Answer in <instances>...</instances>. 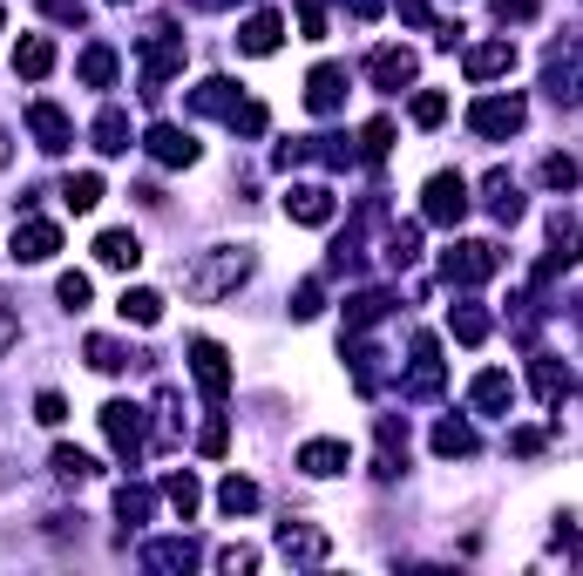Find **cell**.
Here are the masks:
<instances>
[{
    "instance_id": "cell-52",
    "label": "cell",
    "mask_w": 583,
    "mask_h": 576,
    "mask_svg": "<svg viewBox=\"0 0 583 576\" xmlns=\"http://www.w3.org/2000/svg\"><path fill=\"white\" fill-rule=\"evenodd\" d=\"M380 8H386V0H354V14H360V21H373Z\"/></svg>"
},
{
    "instance_id": "cell-54",
    "label": "cell",
    "mask_w": 583,
    "mask_h": 576,
    "mask_svg": "<svg viewBox=\"0 0 583 576\" xmlns=\"http://www.w3.org/2000/svg\"><path fill=\"white\" fill-rule=\"evenodd\" d=\"M115 8H123V0H115Z\"/></svg>"
},
{
    "instance_id": "cell-36",
    "label": "cell",
    "mask_w": 583,
    "mask_h": 576,
    "mask_svg": "<svg viewBox=\"0 0 583 576\" xmlns=\"http://www.w3.org/2000/svg\"><path fill=\"white\" fill-rule=\"evenodd\" d=\"M414 258H421V230H414V224H401L394 238H386V264H394V272H407Z\"/></svg>"
},
{
    "instance_id": "cell-35",
    "label": "cell",
    "mask_w": 583,
    "mask_h": 576,
    "mask_svg": "<svg viewBox=\"0 0 583 576\" xmlns=\"http://www.w3.org/2000/svg\"><path fill=\"white\" fill-rule=\"evenodd\" d=\"M82 353H89V366H96V373H123V366H130V353H123L115 339H102V332L82 346Z\"/></svg>"
},
{
    "instance_id": "cell-55",
    "label": "cell",
    "mask_w": 583,
    "mask_h": 576,
    "mask_svg": "<svg viewBox=\"0 0 583 576\" xmlns=\"http://www.w3.org/2000/svg\"><path fill=\"white\" fill-rule=\"evenodd\" d=\"M0 21H8V14H0Z\"/></svg>"
},
{
    "instance_id": "cell-21",
    "label": "cell",
    "mask_w": 583,
    "mask_h": 576,
    "mask_svg": "<svg viewBox=\"0 0 583 576\" xmlns=\"http://www.w3.org/2000/svg\"><path fill=\"white\" fill-rule=\"evenodd\" d=\"M48 68H55V42H48V34H27V42L14 48V75H27V82H42Z\"/></svg>"
},
{
    "instance_id": "cell-32",
    "label": "cell",
    "mask_w": 583,
    "mask_h": 576,
    "mask_svg": "<svg viewBox=\"0 0 583 576\" xmlns=\"http://www.w3.org/2000/svg\"><path fill=\"white\" fill-rule=\"evenodd\" d=\"M448 326H455V339H461V346H482V339H489V313H482V305H455Z\"/></svg>"
},
{
    "instance_id": "cell-15",
    "label": "cell",
    "mask_w": 583,
    "mask_h": 576,
    "mask_svg": "<svg viewBox=\"0 0 583 576\" xmlns=\"http://www.w3.org/2000/svg\"><path fill=\"white\" fill-rule=\"evenodd\" d=\"M367 75L394 95V89H407L414 82V48H373V61H367Z\"/></svg>"
},
{
    "instance_id": "cell-39",
    "label": "cell",
    "mask_w": 583,
    "mask_h": 576,
    "mask_svg": "<svg viewBox=\"0 0 583 576\" xmlns=\"http://www.w3.org/2000/svg\"><path fill=\"white\" fill-rule=\"evenodd\" d=\"M55 298L68 305V313H82V305H89V279H82V272H61V279H55Z\"/></svg>"
},
{
    "instance_id": "cell-19",
    "label": "cell",
    "mask_w": 583,
    "mask_h": 576,
    "mask_svg": "<svg viewBox=\"0 0 583 576\" xmlns=\"http://www.w3.org/2000/svg\"><path fill=\"white\" fill-rule=\"evenodd\" d=\"M516 68V42H482L469 48V82H495V75Z\"/></svg>"
},
{
    "instance_id": "cell-18",
    "label": "cell",
    "mask_w": 583,
    "mask_h": 576,
    "mask_svg": "<svg viewBox=\"0 0 583 576\" xmlns=\"http://www.w3.org/2000/svg\"><path fill=\"white\" fill-rule=\"evenodd\" d=\"M279 42H285V21L279 14H251L238 27V55H279Z\"/></svg>"
},
{
    "instance_id": "cell-11",
    "label": "cell",
    "mask_w": 583,
    "mask_h": 576,
    "mask_svg": "<svg viewBox=\"0 0 583 576\" xmlns=\"http://www.w3.org/2000/svg\"><path fill=\"white\" fill-rule=\"evenodd\" d=\"M285 217L292 224H333V190L326 183H292L285 190Z\"/></svg>"
},
{
    "instance_id": "cell-47",
    "label": "cell",
    "mask_w": 583,
    "mask_h": 576,
    "mask_svg": "<svg viewBox=\"0 0 583 576\" xmlns=\"http://www.w3.org/2000/svg\"><path fill=\"white\" fill-rule=\"evenodd\" d=\"M217 563L238 576V569H258V550H245V543H231V550H217Z\"/></svg>"
},
{
    "instance_id": "cell-8",
    "label": "cell",
    "mask_w": 583,
    "mask_h": 576,
    "mask_svg": "<svg viewBox=\"0 0 583 576\" xmlns=\"http://www.w3.org/2000/svg\"><path fill=\"white\" fill-rule=\"evenodd\" d=\"M441 380H448V373H441V339L421 332V339H414V360H407V394L427 400V394H441Z\"/></svg>"
},
{
    "instance_id": "cell-13",
    "label": "cell",
    "mask_w": 583,
    "mask_h": 576,
    "mask_svg": "<svg viewBox=\"0 0 583 576\" xmlns=\"http://www.w3.org/2000/svg\"><path fill=\"white\" fill-rule=\"evenodd\" d=\"M469 407H475V414H509V407H516V380H509V373H495V366H489V373H475Z\"/></svg>"
},
{
    "instance_id": "cell-3",
    "label": "cell",
    "mask_w": 583,
    "mask_h": 576,
    "mask_svg": "<svg viewBox=\"0 0 583 576\" xmlns=\"http://www.w3.org/2000/svg\"><path fill=\"white\" fill-rule=\"evenodd\" d=\"M495 272H502V251L482 245V238L441 251V279H448V285H482V279H495Z\"/></svg>"
},
{
    "instance_id": "cell-28",
    "label": "cell",
    "mask_w": 583,
    "mask_h": 576,
    "mask_svg": "<svg viewBox=\"0 0 583 576\" xmlns=\"http://www.w3.org/2000/svg\"><path fill=\"white\" fill-rule=\"evenodd\" d=\"M529 380H536V394H542V400H550V407H557V400L570 394V366H557L550 353H542V360L529 366Z\"/></svg>"
},
{
    "instance_id": "cell-40",
    "label": "cell",
    "mask_w": 583,
    "mask_h": 576,
    "mask_svg": "<svg viewBox=\"0 0 583 576\" xmlns=\"http://www.w3.org/2000/svg\"><path fill=\"white\" fill-rule=\"evenodd\" d=\"M319 305H326V292H319V279H305V285L292 292V319H319Z\"/></svg>"
},
{
    "instance_id": "cell-1",
    "label": "cell",
    "mask_w": 583,
    "mask_h": 576,
    "mask_svg": "<svg viewBox=\"0 0 583 576\" xmlns=\"http://www.w3.org/2000/svg\"><path fill=\"white\" fill-rule=\"evenodd\" d=\"M245 279H251V251H245V245H238V251L224 245V251H211L204 264H190V272H183V292L198 298V305H211V298H224V292H238Z\"/></svg>"
},
{
    "instance_id": "cell-23",
    "label": "cell",
    "mask_w": 583,
    "mask_h": 576,
    "mask_svg": "<svg viewBox=\"0 0 583 576\" xmlns=\"http://www.w3.org/2000/svg\"><path fill=\"white\" fill-rule=\"evenodd\" d=\"M279 550H285L292 563H319V556H326V535H319V529H299V522H285V529H279Z\"/></svg>"
},
{
    "instance_id": "cell-10",
    "label": "cell",
    "mask_w": 583,
    "mask_h": 576,
    "mask_svg": "<svg viewBox=\"0 0 583 576\" xmlns=\"http://www.w3.org/2000/svg\"><path fill=\"white\" fill-rule=\"evenodd\" d=\"M27 129H34V143H42L48 157H61V149L75 143V123H68L55 102H27Z\"/></svg>"
},
{
    "instance_id": "cell-25",
    "label": "cell",
    "mask_w": 583,
    "mask_h": 576,
    "mask_svg": "<svg viewBox=\"0 0 583 576\" xmlns=\"http://www.w3.org/2000/svg\"><path fill=\"white\" fill-rule=\"evenodd\" d=\"M190 109H204V115H231V109H238V89H231L224 75H211V82L190 89Z\"/></svg>"
},
{
    "instance_id": "cell-16",
    "label": "cell",
    "mask_w": 583,
    "mask_h": 576,
    "mask_svg": "<svg viewBox=\"0 0 583 576\" xmlns=\"http://www.w3.org/2000/svg\"><path fill=\"white\" fill-rule=\"evenodd\" d=\"M482 204H489V217H495V224H516V217H523L516 177H509V170H489V177H482Z\"/></svg>"
},
{
    "instance_id": "cell-29",
    "label": "cell",
    "mask_w": 583,
    "mask_h": 576,
    "mask_svg": "<svg viewBox=\"0 0 583 576\" xmlns=\"http://www.w3.org/2000/svg\"><path fill=\"white\" fill-rule=\"evenodd\" d=\"M435 454H441V461L475 454V428H469V420H441V428H435Z\"/></svg>"
},
{
    "instance_id": "cell-43",
    "label": "cell",
    "mask_w": 583,
    "mask_h": 576,
    "mask_svg": "<svg viewBox=\"0 0 583 576\" xmlns=\"http://www.w3.org/2000/svg\"><path fill=\"white\" fill-rule=\"evenodd\" d=\"M386 143H394V123H386V115L360 129V149H367V157H386Z\"/></svg>"
},
{
    "instance_id": "cell-7",
    "label": "cell",
    "mask_w": 583,
    "mask_h": 576,
    "mask_svg": "<svg viewBox=\"0 0 583 576\" xmlns=\"http://www.w3.org/2000/svg\"><path fill=\"white\" fill-rule=\"evenodd\" d=\"M55 251H61V224H48V217L14 224V264H48Z\"/></svg>"
},
{
    "instance_id": "cell-17",
    "label": "cell",
    "mask_w": 583,
    "mask_h": 576,
    "mask_svg": "<svg viewBox=\"0 0 583 576\" xmlns=\"http://www.w3.org/2000/svg\"><path fill=\"white\" fill-rule=\"evenodd\" d=\"M96 258L109 264V272H136V264H143V238H136V230H102Z\"/></svg>"
},
{
    "instance_id": "cell-26",
    "label": "cell",
    "mask_w": 583,
    "mask_h": 576,
    "mask_svg": "<svg viewBox=\"0 0 583 576\" xmlns=\"http://www.w3.org/2000/svg\"><path fill=\"white\" fill-rule=\"evenodd\" d=\"M217 509H224V516H251V509H258V482L224 475V482H217Z\"/></svg>"
},
{
    "instance_id": "cell-46",
    "label": "cell",
    "mask_w": 583,
    "mask_h": 576,
    "mask_svg": "<svg viewBox=\"0 0 583 576\" xmlns=\"http://www.w3.org/2000/svg\"><path fill=\"white\" fill-rule=\"evenodd\" d=\"M198 448H204V454L217 461V454L231 448V428H224V420H204V434H198Z\"/></svg>"
},
{
    "instance_id": "cell-33",
    "label": "cell",
    "mask_w": 583,
    "mask_h": 576,
    "mask_svg": "<svg viewBox=\"0 0 583 576\" xmlns=\"http://www.w3.org/2000/svg\"><path fill=\"white\" fill-rule=\"evenodd\" d=\"M380 313H386V292H354V298H346V326H354V332H367Z\"/></svg>"
},
{
    "instance_id": "cell-34",
    "label": "cell",
    "mask_w": 583,
    "mask_h": 576,
    "mask_svg": "<svg viewBox=\"0 0 583 576\" xmlns=\"http://www.w3.org/2000/svg\"><path fill=\"white\" fill-rule=\"evenodd\" d=\"M149 509H157V495H149V488H115V516H123V522H149Z\"/></svg>"
},
{
    "instance_id": "cell-6",
    "label": "cell",
    "mask_w": 583,
    "mask_h": 576,
    "mask_svg": "<svg viewBox=\"0 0 583 576\" xmlns=\"http://www.w3.org/2000/svg\"><path fill=\"white\" fill-rule=\"evenodd\" d=\"M102 434H109V448L123 454V461H136V454H143V407L109 400V407H102Z\"/></svg>"
},
{
    "instance_id": "cell-53",
    "label": "cell",
    "mask_w": 583,
    "mask_h": 576,
    "mask_svg": "<svg viewBox=\"0 0 583 576\" xmlns=\"http://www.w3.org/2000/svg\"><path fill=\"white\" fill-rule=\"evenodd\" d=\"M14 163V143H8V129H0V170H8Z\"/></svg>"
},
{
    "instance_id": "cell-50",
    "label": "cell",
    "mask_w": 583,
    "mask_h": 576,
    "mask_svg": "<svg viewBox=\"0 0 583 576\" xmlns=\"http://www.w3.org/2000/svg\"><path fill=\"white\" fill-rule=\"evenodd\" d=\"M42 8H48L55 21H82V0H42Z\"/></svg>"
},
{
    "instance_id": "cell-20",
    "label": "cell",
    "mask_w": 583,
    "mask_h": 576,
    "mask_svg": "<svg viewBox=\"0 0 583 576\" xmlns=\"http://www.w3.org/2000/svg\"><path fill=\"white\" fill-rule=\"evenodd\" d=\"M115 313H123L130 326H157V319H164V292H149V285H130L123 298H115Z\"/></svg>"
},
{
    "instance_id": "cell-38",
    "label": "cell",
    "mask_w": 583,
    "mask_h": 576,
    "mask_svg": "<svg viewBox=\"0 0 583 576\" xmlns=\"http://www.w3.org/2000/svg\"><path fill=\"white\" fill-rule=\"evenodd\" d=\"M55 475H61V482H89L96 461H89L82 448H55Z\"/></svg>"
},
{
    "instance_id": "cell-45",
    "label": "cell",
    "mask_w": 583,
    "mask_h": 576,
    "mask_svg": "<svg viewBox=\"0 0 583 576\" xmlns=\"http://www.w3.org/2000/svg\"><path fill=\"white\" fill-rule=\"evenodd\" d=\"M34 420H42V428H61V420H68V400H61V394H42V400H34Z\"/></svg>"
},
{
    "instance_id": "cell-48",
    "label": "cell",
    "mask_w": 583,
    "mask_h": 576,
    "mask_svg": "<svg viewBox=\"0 0 583 576\" xmlns=\"http://www.w3.org/2000/svg\"><path fill=\"white\" fill-rule=\"evenodd\" d=\"M509 454H542V434H536V428H516V434H509Z\"/></svg>"
},
{
    "instance_id": "cell-41",
    "label": "cell",
    "mask_w": 583,
    "mask_h": 576,
    "mask_svg": "<svg viewBox=\"0 0 583 576\" xmlns=\"http://www.w3.org/2000/svg\"><path fill=\"white\" fill-rule=\"evenodd\" d=\"M224 123L238 129V136H258V129H265V102H238V109L224 115Z\"/></svg>"
},
{
    "instance_id": "cell-12",
    "label": "cell",
    "mask_w": 583,
    "mask_h": 576,
    "mask_svg": "<svg viewBox=\"0 0 583 576\" xmlns=\"http://www.w3.org/2000/svg\"><path fill=\"white\" fill-rule=\"evenodd\" d=\"M299 468L313 475V482H333V475L354 468V454H346V441H305L299 448Z\"/></svg>"
},
{
    "instance_id": "cell-27",
    "label": "cell",
    "mask_w": 583,
    "mask_h": 576,
    "mask_svg": "<svg viewBox=\"0 0 583 576\" xmlns=\"http://www.w3.org/2000/svg\"><path fill=\"white\" fill-rule=\"evenodd\" d=\"M61 204H68L75 217H82V211H96V204H102V177H96V170L68 177V183H61Z\"/></svg>"
},
{
    "instance_id": "cell-14",
    "label": "cell",
    "mask_w": 583,
    "mask_h": 576,
    "mask_svg": "<svg viewBox=\"0 0 583 576\" xmlns=\"http://www.w3.org/2000/svg\"><path fill=\"white\" fill-rule=\"evenodd\" d=\"M346 102V68H313V75H305V109H313V115H333Z\"/></svg>"
},
{
    "instance_id": "cell-51",
    "label": "cell",
    "mask_w": 583,
    "mask_h": 576,
    "mask_svg": "<svg viewBox=\"0 0 583 576\" xmlns=\"http://www.w3.org/2000/svg\"><path fill=\"white\" fill-rule=\"evenodd\" d=\"M401 21L407 27H427V0H401Z\"/></svg>"
},
{
    "instance_id": "cell-24",
    "label": "cell",
    "mask_w": 583,
    "mask_h": 576,
    "mask_svg": "<svg viewBox=\"0 0 583 576\" xmlns=\"http://www.w3.org/2000/svg\"><path fill=\"white\" fill-rule=\"evenodd\" d=\"M96 149H102V157H123V149H130V115L123 109H102L96 115Z\"/></svg>"
},
{
    "instance_id": "cell-31",
    "label": "cell",
    "mask_w": 583,
    "mask_h": 576,
    "mask_svg": "<svg viewBox=\"0 0 583 576\" xmlns=\"http://www.w3.org/2000/svg\"><path fill=\"white\" fill-rule=\"evenodd\" d=\"M75 68H82V82H89V89H109V82H115V48L96 42V48H82V61H75Z\"/></svg>"
},
{
    "instance_id": "cell-22",
    "label": "cell",
    "mask_w": 583,
    "mask_h": 576,
    "mask_svg": "<svg viewBox=\"0 0 583 576\" xmlns=\"http://www.w3.org/2000/svg\"><path fill=\"white\" fill-rule=\"evenodd\" d=\"M143 563L149 569H190V563H198V543H190V535H164V543L143 550Z\"/></svg>"
},
{
    "instance_id": "cell-30",
    "label": "cell",
    "mask_w": 583,
    "mask_h": 576,
    "mask_svg": "<svg viewBox=\"0 0 583 576\" xmlns=\"http://www.w3.org/2000/svg\"><path fill=\"white\" fill-rule=\"evenodd\" d=\"M164 502H170V509H177V516L190 522V516H198V502H204L198 475H170V482H164Z\"/></svg>"
},
{
    "instance_id": "cell-42",
    "label": "cell",
    "mask_w": 583,
    "mask_h": 576,
    "mask_svg": "<svg viewBox=\"0 0 583 576\" xmlns=\"http://www.w3.org/2000/svg\"><path fill=\"white\" fill-rule=\"evenodd\" d=\"M542 183H550V190H576V163L570 157H542Z\"/></svg>"
},
{
    "instance_id": "cell-5",
    "label": "cell",
    "mask_w": 583,
    "mask_h": 576,
    "mask_svg": "<svg viewBox=\"0 0 583 576\" xmlns=\"http://www.w3.org/2000/svg\"><path fill=\"white\" fill-rule=\"evenodd\" d=\"M190 373H198L204 400H224L231 394V353H224L217 339H190Z\"/></svg>"
},
{
    "instance_id": "cell-44",
    "label": "cell",
    "mask_w": 583,
    "mask_h": 576,
    "mask_svg": "<svg viewBox=\"0 0 583 576\" xmlns=\"http://www.w3.org/2000/svg\"><path fill=\"white\" fill-rule=\"evenodd\" d=\"M299 21H305V42H326V8L319 0H299Z\"/></svg>"
},
{
    "instance_id": "cell-2",
    "label": "cell",
    "mask_w": 583,
    "mask_h": 576,
    "mask_svg": "<svg viewBox=\"0 0 583 576\" xmlns=\"http://www.w3.org/2000/svg\"><path fill=\"white\" fill-rule=\"evenodd\" d=\"M469 177H455V170H435L427 177V190H421V217L427 224H441V230H455L461 217H469Z\"/></svg>"
},
{
    "instance_id": "cell-49",
    "label": "cell",
    "mask_w": 583,
    "mask_h": 576,
    "mask_svg": "<svg viewBox=\"0 0 583 576\" xmlns=\"http://www.w3.org/2000/svg\"><path fill=\"white\" fill-rule=\"evenodd\" d=\"M495 14H502V21H529L536 0H495Z\"/></svg>"
},
{
    "instance_id": "cell-4",
    "label": "cell",
    "mask_w": 583,
    "mask_h": 576,
    "mask_svg": "<svg viewBox=\"0 0 583 576\" xmlns=\"http://www.w3.org/2000/svg\"><path fill=\"white\" fill-rule=\"evenodd\" d=\"M529 123V109H523V95H482L475 109H469V129L475 136H489V143H502V136H516Z\"/></svg>"
},
{
    "instance_id": "cell-9",
    "label": "cell",
    "mask_w": 583,
    "mask_h": 576,
    "mask_svg": "<svg viewBox=\"0 0 583 576\" xmlns=\"http://www.w3.org/2000/svg\"><path fill=\"white\" fill-rule=\"evenodd\" d=\"M143 143H149V157H157L164 170H183V163H198V136H190V129H177V123H157V129H149Z\"/></svg>"
},
{
    "instance_id": "cell-37",
    "label": "cell",
    "mask_w": 583,
    "mask_h": 576,
    "mask_svg": "<svg viewBox=\"0 0 583 576\" xmlns=\"http://www.w3.org/2000/svg\"><path fill=\"white\" fill-rule=\"evenodd\" d=\"M441 115H448V95L441 89H421L414 95V129H441Z\"/></svg>"
}]
</instances>
